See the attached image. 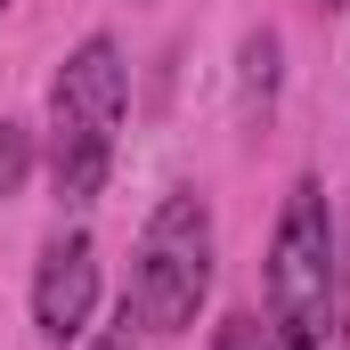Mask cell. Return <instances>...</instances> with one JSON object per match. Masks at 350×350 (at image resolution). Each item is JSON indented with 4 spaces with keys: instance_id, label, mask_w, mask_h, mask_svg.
<instances>
[{
    "instance_id": "ba28073f",
    "label": "cell",
    "mask_w": 350,
    "mask_h": 350,
    "mask_svg": "<svg viewBox=\"0 0 350 350\" xmlns=\"http://www.w3.org/2000/svg\"><path fill=\"white\" fill-rule=\"evenodd\" d=\"M318 8H326V16H334V8H350V0H318Z\"/></svg>"
},
{
    "instance_id": "277c9868",
    "label": "cell",
    "mask_w": 350,
    "mask_h": 350,
    "mask_svg": "<svg viewBox=\"0 0 350 350\" xmlns=\"http://www.w3.org/2000/svg\"><path fill=\"white\" fill-rule=\"evenodd\" d=\"M90 318H98V245H90V228L74 220L33 261V326H41L49 350H66V342L90 334Z\"/></svg>"
},
{
    "instance_id": "3957f363",
    "label": "cell",
    "mask_w": 350,
    "mask_h": 350,
    "mask_svg": "<svg viewBox=\"0 0 350 350\" xmlns=\"http://www.w3.org/2000/svg\"><path fill=\"white\" fill-rule=\"evenodd\" d=\"M212 269H220V228H212V196L204 187H172L131 253V285H122V326L179 342L204 301H212Z\"/></svg>"
},
{
    "instance_id": "8992f818",
    "label": "cell",
    "mask_w": 350,
    "mask_h": 350,
    "mask_svg": "<svg viewBox=\"0 0 350 350\" xmlns=\"http://www.w3.org/2000/svg\"><path fill=\"white\" fill-rule=\"evenodd\" d=\"M212 350H269V326L253 310H228V318L212 326Z\"/></svg>"
},
{
    "instance_id": "5b68a950",
    "label": "cell",
    "mask_w": 350,
    "mask_h": 350,
    "mask_svg": "<svg viewBox=\"0 0 350 350\" xmlns=\"http://www.w3.org/2000/svg\"><path fill=\"white\" fill-rule=\"evenodd\" d=\"M33 155H41V131L33 122H0V196H25Z\"/></svg>"
},
{
    "instance_id": "9c48e42d",
    "label": "cell",
    "mask_w": 350,
    "mask_h": 350,
    "mask_svg": "<svg viewBox=\"0 0 350 350\" xmlns=\"http://www.w3.org/2000/svg\"><path fill=\"white\" fill-rule=\"evenodd\" d=\"M0 16H8V0H0Z\"/></svg>"
},
{
    "instance_id": "6da1fadb",
    "label": "cell",
    "mask_w": 350,
    "mask_h": 350,
    "mask_svg": "<svg viewBox=\"0 0 350 350\" xmlns=\"http://www.w3.org/2000/svg\"><path fill=\"white\" fill-rule=\"evenodd\" d=\"M122 114H131V57L114 33H82L57 57L49 106H41V172L66 212L106 196L114 155H122Z\"/></svg>"
},
{
    "instance_id": "52a82bcc",
    "label": "cell",
    "mask_w": 350,
    "mask_h": 350,
    "mask_svg": "<svg viewBox=\"0 0 350 350\" xmlns=\"http://www.w3.org/2000/svg\"><path fill=\"white\" fill-rule=\"evenodd\" d=\"M334 350H350V220H342V301H334Z\"/></svg>"
},
{
    "instance_id": "7a4b0ae2",
    "label": "cell",
    "mask_w": 350,
    "mask_h": 350,
    "mask_svg": "<svg viewBox=\"0 0 350 350\" xmlns=\"http://www.w3.org/2000/svg\"><path fill=\"white\" fill-rule=\"evenodd\" d=\"M269 350H334L342 301V220L326 204V179H293L269 228Z\"/></svg>"
}]
</instances>
